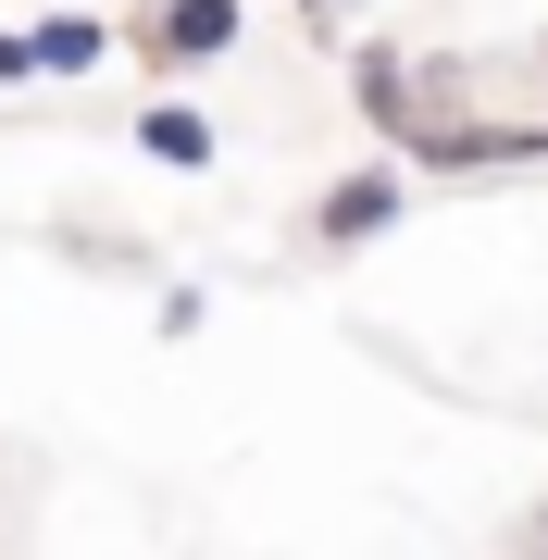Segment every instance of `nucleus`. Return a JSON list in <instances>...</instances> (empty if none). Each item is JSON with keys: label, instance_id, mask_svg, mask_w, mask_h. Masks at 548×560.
Masks as SVG:
<instances>
[{"label": "nucleus", "instance_id": "f257e3e1", "mask_svg": "<svg viewBox=\"0 0 548 560\" xmlns=\"http://www.w3.org/2000/svg\"><path fill=\"white\" fill-rule=\"evenodd\" d=\"M237 38H249V13H237V0H150V13L125 25V50H138L163 88H175V75H200V62H224Z\"/></svg>", "mask_w": 548, "mask_h": 560}, {"label": "nucleus", "instance_id": "f03ea898", "mask_svg": "<svg viewBox=\"0 0 548 560\" xmlns=\"http://www.w3.org/2000/svg\"><path fill=\"white\" fill-rule=\"evenodd\" d=\"M399 212H411V162L399 150H386V162H349V175H325V200H312V249L349 261V249H374Z\"/></svg>", "mask_w": 548, "mask_h": 560}, {"label": "nucleus", "instance_id": "7ed1b4c3", "mask_svg": "<svg viewBox=\"0 0 548 560\" xmlns=\"http://www.w3.org/2000/svg\"><path fill=\"white\" fill-rule=\"evenodd\" d=\"M25 38H38V88H75V75H101V62H113V25L88 13V0H62V13H38Z\"/></svg>", "mask_w": 548, "mask_h": 560}, {"label": "nucleus", "instance_id": "20e7f679", "mask_svg": "<svg viewBox=\"0 0 548 560\" xmlns=\"http://www.w3.org/2000/svg\"><path fill=\"white\" fill-rule=\"evenodd\" d=\"M212 113L200 101H138V162H163V175H212Z\"/></svg>", "mask_w": 548, "mask_h": 560}, {"label": "nucleus", "instance_id": "39448f33", "mask_svg": "<svg viewBox=\"0 0 548 560\" xmlns=\"http://www.w3.org/2000/svg\"><path fill=\"white\" fill-rule=\"evenodd\" d=\"M349 113H362L374 125V138H399V113H411V50H362V62H349Z\"/></svg>", "mask_w": 548, "mask_h": 560}, {"label": "nucleus", "instance_id": "423d86ee", "mask_svg": "<svg viewBox=\"0 0 548 560\" xmlns=\"http://www.w3.org/2000/svg\"><path fill=\"white\" fill-rule=\"evenodd\" d=\"M50 249H62V261H101V275H150V249L113 237V224H50Z\"/></svg>", "mask_w": 548, "mask_h": 560}, {"label": "nucleus", "instance_id": "0eeeda50", "mask_svg": "<svg viewBox=\"0 0 548 560\" xmlns=\"http://www.w3.org/2000/svg\"><path fill=\"white\" fill-rule=\"evenodd\" d=\"M212 324V287H163V300H150V337H200Z\"/></svg>", "mask_w": 548, "mask_h": 560}, {"label": "nucleus", "instance_id": "6e6552de", "mask_svg": "<svg viewBox=\"0 0 548 560\" xmlns=\"http://www.w3.org/2000/svg\"><path fill=\"white\" fill-rule=\"evenodd\" d=\"M0 88H38V38L25 25H0Z\"/></svg>", "mask_w": 548, "mask_h": 560}, {"label": "nucleus", "instance_id": "1a4fd4ad", "mask_svg": "<svg viewBox=\"0 0 548 560\" xmlns=\"http://www.w3.org/2000/svg\"><path fill=\"white\" fill-rule=\"evenodd\" d=\"M300 13H362V0H300Z\"/></svg>", "mask_w": 548, "mask_h": 560}, {"label": "nucleus", "instance_id": "9d476101", "mask_svg": "<svg viewBox=\"0 0 548 560\" xmlns=\"http://www.w3.org/2000/svg\"><path fill=\"white\" fill-rule=\"evenodd\" d=\"M536 548H548V511H536Z\"/></svg>", "mask_w": 548, "mask_h": 560}, {"label": "nucleus", "instance_id": "9b49d317", "mask_svg": "<svg viewBox=\"0 0 548 560\" xmlns=\"http://www.w3.org/2000/svg\"><path fill=\"white\" fill-rule=\"evenodd\" d=\"M536 162H548V125H536Z\"/></svg>", "mask_w": 548, "mask_h": 560}, {"label": "nucleus", "instance_id": "f8f14e48", "mask_svg": "<svg viewBox=\"0 0 548 560\" xmlns=\"http://www.w3.org/2000/svg\"><path fill=\"white\" fill-rule=\"evenodd\" d=\"M536 62H548V25H536Z\"/></svg>", "mask_w": 548, "mask_h": 560}]
</instances>
